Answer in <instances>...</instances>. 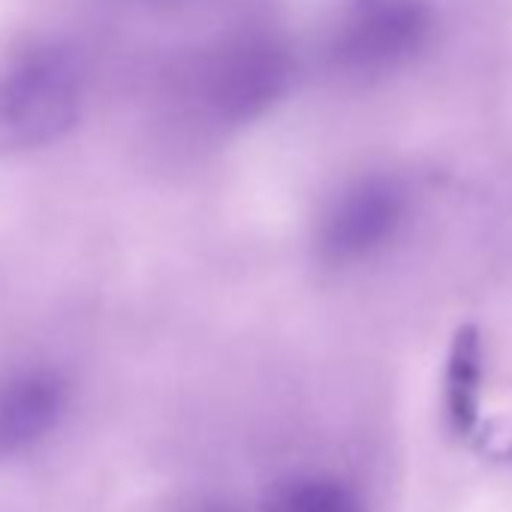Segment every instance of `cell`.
<instances>
[{
    "label": "cell",
    "mask_w": 512,
    "mask_h": 512,
    "mask_svg": "<svg viewBox=\"0 0 512 512\" xmlns=\"http://www.w3.org/2000/svg\"><path fill=\"white\" fill-rule=\"evenodd\" d=\"M287 82V61L269 40H238L205 70V100L223 118L263 112Z\"/></svg>",
    "instance_id": "cell-4"
},
{
    "label": "cell",
    "mask_w": 512,
    "mask_h": 512,
    "mask_svg": "<svg viewBox=\"0 0 512 512\" xmlns=\"http://www.w3.org/2000/svg\"><path fill=\"white\" fill-rule=\"evenodd\" d=\"M431 19L419 0H362L338 34V61L353 73H380L422 49Z\"/></svg>",
    "instance_id": "cell-2"
},
{
    "label": "cell",
    "mask_w": 512,
    "mask_h": 512,
    "mask_svg": "<svg viewBox=\"0 0 512 512\" xmlns=\"http://www.w3.org/2000/svg\"><path fill=\"white\" fill-rule=\"evenodd\" d=\"M263 512H368L356 485L332 473H293L275 482Z\"/></svg>",
    "instance_id": "cell-7"
},
{
    "label": "cell",
    "mask_w": 512,
    "mask_h": 512,
    "mask_svg": "<svg viewBox=\"0 0 512 512\" xmlns=\"http://www.w3.org/2000/svg\"><path fill=\"white\" fill-rule=\"evenodd\" d=\"M70 383L52 365H28L0 377V458L43 443L64 419Z\"/></svg>",
    "instance_id": "cell-5"
},
{
    "label": "cell",
    "mask_w": 512,
    "mask_h": 512,
    "mask_svg": "<svg viewBox=\"0 0 512 512\" xmlns=\"http://www.w3.org/2000/svg\"><path fill=\"white\" fill-rule=\"evenodd\" d=\"M407 199L395 181L371 178L350 187L326 214L320 247L335 263L365 260L374 250L386 247L401 229Z\"/></svg>",
    "instance_id": "cell-3"
},
{
    "label": "cell",
    "mask_w": 512,
    "mask_h": 512,
    "mask_svg": "<svg viewBox=\"0 0 512 512\" xmlns=\"http://www.w3.org/2000/svg\"><path fill=\"white\" fill-rule=\"evenodd\" d=\"M443 407L446 422L458 437L479 434L482 410V341L473 326L458 329L443 377Z\"/></svg>",
    "instance_id": "cell-6"
},
{
    "label": "cell",
    "mask_w": 512,
    "mask_h": 512,
    "mask_svg": "<svg viewBox=\"0 0 512 512\" xmlns=\"http://www.w3.org/2000/svg\"><path fill=\"white\" fill-rule=\"evenodd\" d=\"M85 64L61 40H31L0 61V157H25L67 139L85 112Z\"/></svg>",
    "instance_id": "cell-1"
}]
</instances>
